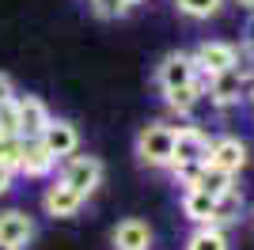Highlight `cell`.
Listing matches in <instances>:
<instances>
[{
    "instance_id": "obj_1",
    "label": "cell",
    "mask_w": 254,
    "mask_h": 250,
    "mask_svg": "<svg viewBox=\"0 0 254 250\" xmlns=\"http://www.w3.org/2000/svg\"><path fill=\"white\" fill-rule=\"evenodd\" d=\"M251 83H254V61L239 57V64H232L228 72H220V76H212V80H209L205 99H209L212 106L228 110V106H235V103H243V99H247Z\"/></svg>"
},
{
    "instance_id": "obj_2",
    "label": "cell",
    "mask_w": 254,
    "mask_h": 250,
    "mask_svg": "<svg viewBox=\"0 0 254 250\" xmlns=\"http://www.w3.org/2000/svg\"><path fill=\"white\" fill-rule=\"evenodd\" d=\"M171 148H175V125L167 122H148L137 133V159L152 171L171 167Z\"/></svg>"
},
{
    "instance_id": "obj_3",
    "label": "cell",
    "mask_w": 254,
    "mask_h": 250,
    "mask_svg": "<svg viewBox=\"0 0 254 250\" xmlns=\"http://www.w3.org/2000/svg\"><path fill=\"white\" fill-rule=\"evenodd\" d=\"M209 144H212V136L205 133L201 125H175L171 167H205L209 163Z\"/></svg>"
},
{
    "instance_id": "obj_4",
    "label": "cell",
    "mask_w": 254,
    "mask_h": 250,
    "mask_svg": "<svg viewBox=\"0 0 254 250\" xmlns=\"http://www.w3.org/2000/svg\"><path fill=\"white\" fill-rule=\"evenodd\" d=\"M103 159L99 156H68V159H61V182H68V186L80 193V197H91L99 186H103Z\"/></svg>"
},
{
    "instance_id": "obj_5",
    "label": "cell",
    "mask_w": 254,
    "mask_h": 250,
    "mask_svg": "<svg viewBox=\"0 0 254 250\" xmlns=\"http://www.w3.org/2000/svg\"><path fill=\"white\" fill-rule=\"evenodd\" d=\"M239 46H232V42H201L197 50H193V64H197V72L205 76V80H212V76L228 72L232 64H239Z\"/></svg>"
},
{
    "instance_id": "obj_6",
    "label": "cell",
    "mask_w": 254,
    "mask_h": 250,
    "mask_svg": "<svg viewBox=\"0 0 254 250\" xmlns=\"http://www.w3.org/2000/svg\"><path fill=\"white\" fill-rule=\"evenodd\" d=\"M38 235L34 228V216L23 212V208H4L0 212V247L4 250H27Z\"/></svg>"
},
{
    "instance_id": "obj_7",
    "label": "cell",
    "mask_w": 254,
    "mask_h": 250,
    "mask_svg": "<svg viewBox=\"0 0 254 250\" xmlns=\"http://www.w3.org/2000/svg\"><path fill=\"white\" fill-rule=\"evenodd\" d=\"M197 64H193V53H167L163 61L156 64V83H159V91H171V87H182V83H193L197 80Z\"/></svg>"
},
{
    "instance_id": "obj_8",
    "label": "cell",
    "mask_w": 254,
    "mask_h": 250,
    "mask_svg": "<svg viewBox=\"0 0 254 250\" xmlns=\"http://www.w3.org/2000/svg\"><path fill=\"white\" fill-rule=\"evenodd\" d=\"M38 140L46 144V152H50L57 163L80 152V129H76L68 118H50V125H46V133L38 136Z\"/></svg>"
},
{
    "instance_id": "obj_9",
    "label": "cell",
    "mask_w": 254,
    "mask_h": 250,
    "mask_svg": "<svg viewBox=\"0 0 254 250\" xmlns=\"http://www.w3.org/2000/svg\"><path fill=\"white\" fill-rule=\"evenodd\" d=\"M209 167H216V171H224V175H239L247 167V140H239V136H212L209 144Z\"/></svg>"
},
{
    "instance_id": "obj_10",
    "label": "cell",
    "mask_w": 254,
    "mask_h": 250,
    "mask_svg": "<svg viewBox=\"0 0 254 250\" xmlns=\"http://www.w3.org/2000/svg\"><path fill=\"white\" fill-rule=\"evenodd\" d=\"M15 110H19V140H38L53 118L38 95H15Z\"/></svg>"
},
{
    "instance_id": "obj_11",
    "label": "cell",
    "mask_w": 254,
    "mask_h": 250,
    "mask_svg": "<svg viewBox=\"0 0 254 250\" xmlns=\"http://www.w3.org/2000/svg\"><path fill=\"white\" fill-rule=\"evenodd\" d=\"M42 208H46V216H53V220H68V216H76L80 208H84V197L76 193L68 182H50L46 186V193H42Z\"/></svg>"
},
{
    "instance_id": "obj_12",
    "label": "cell",
    "mask_w": 254,
    "mask_h": 250,
    "mask_svg": "<svg viewBox=\"0 0 254 250\" xmlns=\"http://www.w3.org/2000/svg\"><path fill=\"white\" fill-rule=\"evenodd\" d=\"M53 171H57V159L46 152L42 140H23L19 163H15V175H23V178H50Z\"/></svg>"
},
{
    "instance_id": "obj_13",
    "label": "cell",
    "mask_w": 254,
    "mask_h": 250,
    "mask_svg": "<svg viewBox=\"0 0 254 250\" xmlns=\"http://www.w3.org/2000/svg\"><path fill=\"white\" fill-rule=\"evenodd\" d=\"M205 91H209V80H205V76H197L193 83H182V87H171V91H163V103H167L179 118H190L193 110L205 103Z\"/></svg>"
},
{
    "instance_id": "obj_14",
    "label": "cell",
    "mask_w": 254,
    "mask_h": 250,
    "mask_svg": "<svg viewBox=\"0 0 254 250\" xmlns=\"http://www.w3.org/2000/svg\"><path fill=\"white\" fill-rule=\"evenodd\" d=\"M110 243H114V250H152V228L144 220L129 216L110 231Z\"/></svg>"
},
{
    "instance_id": "obj_15",
    "label": "cell",
    "mask_w": 254,
    "mask_h": 250,
    "mask_svg": "<svg viewBox=\"0 0 254 250\" xmlns=\"http://www.w3.org/2000/svg\"><path fill=\"white\" fill-rule=\"evenodd\" d=\"M212 208H216V197L201 193V189H182V212L201 228V224H212Z\"/></svg>"
},
{
    "instance_id": "obj_16",
    "label": "cell",
    "mask_w": 254,
    "mask_h": 250,
    "mask_svg": "<svg viewBox=\"0 0 254 250\" xmlns=\"http://www.w3.org/2000/svg\"><path fill=\"white\" fill-rule=\"evenodd\" d=\"M239 212H243V189L232 182V186H228L220 197H216V208H212V224H216V228H224V224L239 220Z\"/></svg>"
},
{
    "instance_id": "obj_17",
    "label": "cell",
    "mask_w": 254,
    "mask_h": 250,
    "mask_svg": "<svg viewBox=\"0 0 254 250\" xmlns=\"http://www.w3.org/2000/svg\"><path fill=\"white\" fill-rule=\"evenodd\" d=\"M186 250H228V235H224V228H216V224H201V228L190 231Z\"/></svg>"
},
{
    "instance_id": "obj_18",
    "label": "cell",
    "mask_w": 254,
    "mask_h": 250,
    "mask_svg": "<svg viewBox=\"0 0 254 250\" xmlns=\"http://www.w3.org/2000/svg\"><path fill=\"white\" fill-rule=\"evenodd\" d=\"M232 182H235L232 175H224V171H216V167L205 163V167H201V175L193 178V186H190V189H201V193H209V197H220V193L232 186Z\"/></svg>"
},
{
    "instance_id": "obj_19",
    "label": "cell",
    "mask_w": 254,
    "mask_h": 250,
    "mask_svg": "<svg viewBox=\"0 0 254 250\" xmlns=\"http://www.w3.org/2000/svg\"><path fill=\"white\" fill-rule=\"evenodd\" d=\"M175 8L182 15H190V19H212L224 8V0H175Z\"/></svg>"
},
{
    "instance_id": "obj_20",
    "label": "cell",
    "mask_w": 254,
    "mask_h": 250,
    "mask_svg": "<svg viewBox=\"0 0 254 250\" xmlns=\"http://www.w3.org/2000/svg\"><path fill=\"white\" fill-rule=\"evenodd\" d=\"M137 4H144V0H91L95 15H103V19H118V15H129V11L137 8Z\"/></svg>"
},
{
    "instance_id": "obj_21",
    "label": "cell",
    "mask_w": 254,
    "mask_h": 250,
    "mask_svg": "<svg viewBox=\"0 0 254 250\" xmlns=\"http://www.w3.org/2000/svg\"><path fill=\"white\" fill-rule=\"evenodd\" d=\"M19 148H23L19 136L0 133V167H11V171H15V163H19Z\"/></svg>"
},
{
    "instance_id": "obj_22",
    "label": "cell",
    "mask_w": 254,
    "mask_h": 250,
    "mask_svg": "<svg viewBox=\"0 0 254 250\" xmlns=\"http://www.w3.org/2000/svg\"><path fill=\"white\" fill-rule=\"evenodd\" d=\"M0 133H8V136H19V110H15V99L0 106Z\"/></svg>"
},
{
    "instance_id": "obj_23",
    "label": "cell",
    "mask_w": 254,
    "mask_h": 250,
    "mask_svg": "<svg viewBox=\"0 0 254 250\" xmlns=\"http://www.w3.org/2000/svg\"><path fill=\"white\" fill-rule=\"evenodd\" d=\"M15 171H11V167H0V197H8L11 189H15Z\"/></svg>"
},
{
    "instance_id": "obj_24",
    "label": "cell",
    "mask_w": 254,
    "mask_h": 250,
    "mask_svg": "<svg viewBox=\"0 0 254 250\" xmlns=\"http://www.w3.org/2000/svg\"><path fill=\"white\" fill-rule=\"evenodd\" d=\"M15 95H19V91H15V83H11V76H8V72H0V106H4V103H11Z\"/></svg>"
},
{
    "instance_id": "obj_25",
    "label": "cell",
    "mask_w": 254,
    "mask_h": 250,
    "mask_svg": "<svg viewBox=\"0 0 254 250\" xmlns=\"http://www.w3.org/2000/svg\"><path fill=\"white\" fill-rule=\"evenodd\" d=\"M247 61H254V19L247 23V38H243V50H239Z\"/></svg>"
},
{
    "instance_id": "obj_26",
    "label": "cell",
    "mask_w": 254,
    "mask_h": 250,
    "mask_svg": "<svg viewBox=\"0 0 254 250\" xmlns=\"http://www.w3.org/2000/svg\"><path fill=\"white\" fill-rule=\"evenodd\" d=\"M247 99H251V106H254V83H251V91H247Z\"/></svg>"
},
{
    "instance_id": "obj_27",
    "label": "cell",
    "mask_w": 254,
    "mask_h": 250,
    "mask_svg": "<svg viewBox=\"0 0 254 250\" xmlns=\"http://www.w3.org/2000/svg\"><path fill=\"white\" fill-rule=\"evenodd\" d=\"M239 4H243V8H254V0H239Z\"/></svg>"
},
{
    "instance_id": "obj_28",
    "label": "cell",
    "mask_w": 254,
    "mask_h": 250,
    "mask_svg": "<svg viewBox=\"0 0 254 250\" xmlns=\"http://www.w3.org/2000/svg\"><path fill=\"white\" fill-rule=\"evenodd\" d=\"M251 216H254V212H251Z\"/></svg>"
},
{
    "instance_id": "obj_29",
    "label": "cell",
    "mask_w": 254,
    "mask_h": 250,
    "mask_svg": "<svg viewBox=\"0 0 254 250\" xmlns=\"http://www.w3.org/2000/svg\"><path fill=\"white\" fill-rule=\"evenodd\" d=\"M0 250H4V247H0Z\"/></svg>"
},
{
    "instance_id": "obj_30",
    "label": "cell",
    "mask_w": 254,
    "mask_h": 250,
    "mask_svg": "<svg viewBox=\"0 0 254 250\" xmlns=\"http://www.w3.org/2000/svg\"><path fill=\"white\" fill-rule=\"evenodd\" d=\"M251 11H254V8H251Z\"/></svg>"
}]
</instances>
